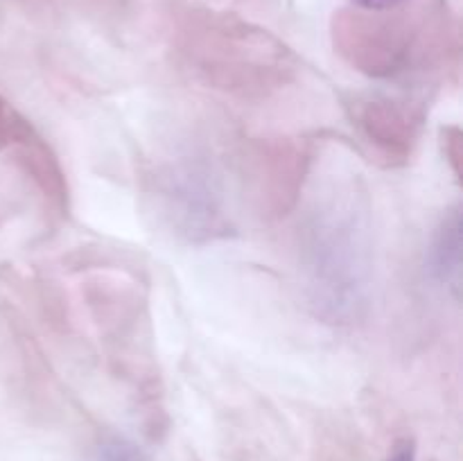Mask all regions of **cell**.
Here are the masks:
<instances>
[{"label": "cell", "mask_w": 463, "mask_h": 461, "mask_svg": "<svg viewBox=\"0 0 463 461\" xmlns=\"http://www.w3.org/2000/svg\"><path fill=\"white\" fill-rule=\"evenodd\" d=\"M301 271L317 316L330 324H351L364 315L371 242L360 194L337 193L317 206L303 233Z\"/></svg>", "instance_id": "obj_1"}, {"label": "cell", "mask_w": 463, "mask_h": 461, "mask_svg": "<svg viewBox=\"0 0 463 461\" xmlns=\"http://www.w3.org/2000/svg\"><path fill=\"white\" fill-rule=\"evenodd\" d=\"M163 197L175 229L190 240L215 238L229 230L222 193L202 165L175 167L165 176Z\"/></svg>", "instance_id": "obj_2"}, {"label": "cell", "mask_w": 463, "mask_h": 461, "mask_svg": "<svg viewBox=\"0 0 463 461\" xmlns=\"http://www.w3.org/2000/svg\"><path fill=\"white\" fill-rule=\"evenodd\" d=\"M428 276L441 287L459 294L461 289V211L455 208L441 221L425 258Z\"/></svg>", "instance_id": "obj_3"}, {"label": "cell", "mask_w": 463, "mask_h": 461, "mask_svg": "<svg viewBox=\"0 0 463 461\" xmlns=\"http://www.w3.org/2000/svg\"><path fill=\"white\" fill-rule=\"evenodd\" d=\"M89 461H147L145 452L134 441L122 437L104 438Z\"/></svg>", "instance_id": "obj_4"}, {"label": "cell", "mask_w": 463, "mask_h": 461, "mask_svg": "<svg viewBox=\"0 0 463 461\" xmlns=\"http://www.w3.org/2000/svg\"><path fill=\"white\" fill-rule=\"evenodd\" d=\"M405 3H410V0H353V5L362 12H389V9H398Z\"/></svg>", "instance_id": "obj_5"}, {"label": "cell", "mask_w": 463, "mask_h": 461, "mask_svg": "<svg viewBox=\"0 0 463 461\" xmlns=\"http://www.w3.org/2000/svg\"><path fill=\"white\" fill-rule=\"evenodd\" d=\"M389 461H416V447L414 441L405 438V441L396 443V447L389 455Z\"/></svg>", "instance_id": "obj_6"}]
</instances>
